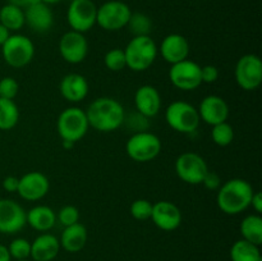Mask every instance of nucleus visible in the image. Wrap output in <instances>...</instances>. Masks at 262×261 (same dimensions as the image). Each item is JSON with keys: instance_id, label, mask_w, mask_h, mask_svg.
I'll return each mask as SVG.
<instances>
[{"instance_id": "1", "label": "nucleus", "mask_w": 262, "mask_h": 261, "mask_svg": "<svg viewBox=\"0 0 262 261\" xmlns=\"http://www.w3.org/2000/svg\"><path fill=\"white\" fill-rule=\"evenodd\" d=\"M84 112L90 127L102 133L118 129L125 120L124 107L113 97H99L94 100Z\"/></svg>"}, {"instance_id": "2", "label": "nucleus", "mask_w": 262, "mask_h": 261, "mask_svg": "<svg viewBox=\"0 0 262 261\" xmlns=\"http://www.w3.org/2000/svg\"><path fill=\"white\" fill-rule=\"evenodd\" d=\"M253 192L252 186L246 179H229L217 189L216 204L227 215H238L250 207Z\"/></svg>"}, {"instance_id": "3", "label": "nucleus", "mask_w": 262, "mask_h": 261, "mask_svg": "<svg viewBox=\"0 0 262 261\" xmlns=\"http://www.w3.org/2000/svg\"><path fill=\"white\" fill-rule=\"evenodd\" d=\"M127 68L133 72H145L150 68L158 56V46L151 36H135L125 49Z\"/></svg>"}, {"instance_id": "4", "label": "nucleus", "mask_w": 262, "mask_h": 261, "mask_svg": "<svg viewBox=\"0 0 262 261\" xmlns=\"http://www.w3.org/2000/svg\"><path fill=\"white\" fill-rule=\"evenodd\" d=\"M89 127L86 112L77 106L64 109L56 120V129L61 141H71L74 143L81 141L86 136Z\"/></svg>"}, {"instance_id": "5", "label": "nucleus", "mask_w": 262, "mask_h": 261, "mask_svg": "<svg viewBox=\"0 0 262 261\" xmlns=\"http://www.w3.org/2000/svg\"><path fill=\"white\" fill-rule=\"evenodd\" d=\"M165 120L169 127L176 132L189 135L199 128V110L187 101H173L165 110Z\"/></svg>"}, {"instance_id": "6", "label": "nucleus", "mask_w": 262, "mask_h": 261, "mask_svg": "<svg viewBox=\"0 0 262 261\" xmlns=\"http://www.w3.org/2000/svg\"><path fill=\"white\" fill-rule=\"evenodd\" d=\"M125 153L132 160L148 163L158 158L161 153V141L154 133L147 130L136 132L125 143Z\"/></svg>"}, {"instance_id": "7", "label": "nucleus", "mask_w": 262, "mask_h": 261, "mask_svg": "<svg viewBox=\"0 0 262 261\" xmlns=\"http://www.w3.org/2000/svg\"><path fill=\"white\" fill-rule=\"evenodd\" d=\"M130 15L132 10L127 3L122 0H109L97 8L96 25L102 30L114 32L127 27Z\"/></svg>"}, {"instance_id": "8", "label": "nucleus", "mask_w": 262, "mask_h": 261, "mask_svg": "<svg viewBox=\"0 0 262 261\" xmlns=\"http://www.w3.org/2000/svg\"><path fill=\"white\" fill-rule=\"evenodd\" d=\"M3 59L12 68H23L32 61L35 56V45L25 35H10L2 46Z\"/></svg>"}, {"instance_id": "9", "label": "nucleus", "mask_w": 262, "mask_h": 261, "mask_svg": "<svg viewBox=\"0 0 262 261\" xmlns=\"http://www.w3.org/2000/svg\"><path fill=\"white\" fill-rule=\"evenodd\" d=\"M238 86L245 91H255L262 82V61L255 54H246L238 59L234 71Z\"/></svg>"}, {"instance_id": "10", "label": "nucleus", "mask_w": 262, "mask_h": 261, "mask_svg": "<svg viewBox=\"0 0 262 261\" xmlns=\"http://www.w3.org/2000/svg\"><path fill=\"white\" fill-rule=\"evenodd\" d=\"M209 166L205 159L196 153H183L176 160V173L179 179L187 184L197 186L201 184Z\"/></svg>"}, {"instance_id": "11", "label": "nucleus", "mask_w": 262, "mask_h": 261, "mask_svg": "<svg viewBox=\"0 0 262 261\" xmlns=\"http://www.w3.org/2000/svg\"><path fill=\"white\" fill-rule=\"evenodd\" d=\"M97 7L92 0H72L67 10V22L72 31L84 33L96 25Z\"/></svg>"}, {"instance_id": "12", "label": "nucleus", "mask_w": 262, "mask_h": 261, "mask_svg": "<svg viewBox=\"0 0 262 261\" xmlns=\"http://www.w3.org/2000/svg\"><path fill=\"white\" fill-rule=\"evenodd\" d=\"M169 79L182 91H194L202 84L201 66L189 59L173 64L169 71Z\"/></svg>"}, {"instance_id": "13", "label": "nucleus", "mask_w": 262, "mask_h": 261, "mask_svg": "<svg viewBox=\"0 0 262 261\" xmlns=\"http://www.w3.org/2000/svg\"><path fill=\"white\" fill-rule=\"evenodd\" d=\"M26 214L17 201L10 199H0V233L15 234L27 224Z\"/></svg>"}, {"instance_id": "14", "label": "nucleus", "mask_w": 262, "mask_h": 261, "mask_svg": "<svg viewBox=\"0 0 262 261\" xmlns=\"http://www.w3.org/2000/svg\"><path fill=\"white\" fill-rule=\"evenodd\" d=\"M59 53L61 58L69 64H79L87 58L89 42L83 33L68 31L59 41Z\"/></svg>"}, {"instance_id": "15", "label": "nucleus", "mask_w": 262, "mask_h": 261, "mask_svg": "<svg viewBox=\"0 0 262 261\" xmlns=\"http://www.w3.org/2000/svg\"><path fill=\"white\" fill-rule=\"evenodd\" d=\"M50 182L41 171H28L19 178L18 194L26 201H38L49 193Z\"/></svg>"}, {"instance_id": "16", "label": "nucleus", "mask_w": 262, "mask_h": 261, "mask_svg": "<svg viewBox=\"0 0 262 261\" xmlns=\"http://www.w3.org/2000/svg\"><path fill=\"white\" fill-rule=\"evenodd\" d=\"M150 219L159 229L171 232L182 224V211L174 202L159 201L154 204Z\"/></svg>"}, {"instance_id": "17", "label": "nucleus", "mask_w": 262, "mask_h": 261, "mask_svg": "<svg viewBox=\"0 0 262 261\" xmlns=\"http://www.w3.org/2000/svg\"><path fill=\"white\" fill-rule=\"evenodd\" d=\"M197 110H199L200 119L211 127L219 123L227 122L229 117V106L227 101L217 95H209L204 97Z\"/></svg>"}, {"instance_id": "18", "label": "nucleus", "mask_w": 262, "mask_h": 261, "mask_svg": "<svg viewBox=\"0 0 262 261\" xmlns=\"http://www.w3.org/2000/svg\"><path fill=\"white\" fill-rule=\"evenodd\" d=\"M158 50H160L164 60L173 66V64L188 59L191 48H189L188 40L183 35L170 33L163 38L160 49H158Z\"/></svg>"}, {"instance_id": "19", "label": "nucleus", "mask_w": 262, "mask_h": 261, "mask_svg": "<svg viewBox=\"0 0 262 261\" xmlns=\"http://www.w3.org/2000/svg\"><path fill=\"white\" fill-rule=\"evenodd\" d=\"M26 25L37 33L48 32L54 25V14L50 5L45 3L28 5L25 8Z\"/></svg>"}, {"instance_id": "20", "label": "nucleus", "mask_w": 262, "mask_h": 261, "mask_svg": "<svg viewBox=\"0 0 262 261\" xmlns=\"http://www.w3.org/2000/svg\"><path fill=\"white\" fill-rule=\"evenodd\" d=\"M135 105L136 110L141 115L146 118H154L161 109L160 92L151 84H143L136 91Z\"/></svg>"}, {"instance_id": "21", "label": "nucleus", "mask_w": 262, "mask_h": 261, "mask_svg": "<svg viewBox=\"0 0 262 261\" xmlns=\"http://www.w3.org/2000/svg\"><path fill=\"white\" fill-rule=\"evenodd\" d=\"M59 90L67 101L81 102L89 95L90 86L84 76L79 73H69L61 78Z\"/></svg>"}, {"instance_id": "22", "label": "nucleus", "mask_w": 262, "mask_h": 261, "mask_svg": "<svg viewBox=\"0 0 262 261\" xmlns=\"http://www.w3.org/2000/svg\"><path fill=\"white\" fill-rule=\"evenodd\" d=\"M60 251V242L50 233L37 235L31 243V256L35 261H53Z\"/></svg>"}, {"instance_id": "23", "label": "nucleus", "mask_w": 262, "mask_h": 261, "mask_svg": "<svg viewBox=\"0 0 262 261\" xmlns=\"http://www.w3.org/2000/svg\"><path fill=\"white\" fill-rule=\"evenodd\" d=\"M87 240H89V232L86 227L78 222L69 227H64L59 242L60 247H63L64 250L71 253H76L86 246Z\"/></svg>"}, {"instance_id": "24", "label": "nucleus", "mask_w": 262, "mask_h": 261, "mask_svg": "<svg viewBox=\"0 0 262 261\" xmlns=\"http://www.w3.org/2000/svg\"><path fill=\"white\" fill-rule=\"evenodd\" d=\"M26 220L31 228L37 232H48L55 225L56 214L51 207L45 205H37L26 214Z\"/></svg>"}, {"instance_id": "25", "label": "nucleus", "mask_w": 262, "mask_h": 261, "mask_svg": "<svg viewBox=\"0 0 262 261\" xmlns=\"http://www.w3.org/2000/svg\"><path fill=\"white\" fill-rule=\"evenodd\" d=\"M241 234L242 240L248 241L256 246L262 243V217L260 214L247 215L241 223Z\"/></svg>"}, {"instance_id": "26", "label": "nucleus", "mask_w": 262, "mask_h": 261, "mask_svg": "<svg viewBox=\"0 0 262 261\" xmlns=\"http://www.w3.org/2000/svg\"><path fill=\"white\" fill-rule=\"evenodd\" d=\"M0 23L5 28L12 31L22 30L26 25L25 9L12 4H5L0 8Z\"/></svg>"}, {"instance_id": "27", "label": "nucleus", "mask_w": 262, "mask_h": 261, "mask_svg": "<svg viewBox=\"0 0 262 261\" xmlns=\"http://www.w3.org/2000/svg\"><path fill=\"white\" fill-rule=\"evenodd\" d=\"M260 246H256L248 241L239 240L230 248L232 261H262Z\"/></svg>"}, {"instance_id": "28", "label": "nucleus", "mask_w": 262, "mask_h": 261, "mask_svg": "<svg viewBox=\"0 0 262 261\" xmlns=\"http://www.w3.org/2000/svg\"><path fill=\"white\" fill-rule=\"evenodd\" d=\"M19 109L14 100L0 97V130H10L18 124Z\"/></svg>"}, {"instance_id": "29", "label": "nucleus", "mask_w": 262, "mask_h": 261, "mask_svg": "<svg viewBox=\"0 0 262 261\" xmlns=\"http://www.w3.org/2000/svg\"><path fill=\"white\" fill-rule=\"evenodd\" d=\"M127 27L133 35V37L135 36H150L151 31H152V22H151L150 17L146 15L145 13L132 12Z\"/></svg>"}, {"instance_id": "30", "label": "nucleus", "mask_w": 262, "mask_h": 261, "mask_svg": "<svg viewBox=\"0 0 262 261\" xmlns=\"http://www.w3.org/2000/svg\"><path fill=\"white\" fill-rule=\"evenodd\" d=\"M211 138L215 145L220 147L229 146L234 140V128L228 122L219 123V124L212 125L211 129Z\"/></svg>"}, {"instance_id": "31", "label": "nucleus", "mask_w": 262, "mask_h": 261, "mask_svg": "<svg viewBox=\"0 0 262 261\" xmlns=\"http://www.w3.org/2000/svg\"><path fill=\"white\" fill-rule=\"evenodd\" d=\"M104 64L112 72H120L127 68L124 50L119 48H114L107 51L104 56Z\"/></svg>"}, {"instance_id": "32", "label": "nucleus", "mask_w": 262, "mask_h": 261, "mask_svg": "<svg viewBox=\"0 0 262 261\" xmlns=\"http://www.w3.org/2000/svg\"><path fill=\"white\" fill-rule=\"evenodd\" d=\"M10 257L15 260H27L31 256V242L25 238H15L8 246Z\"/></svg>"}, {"instance_id": "33", "label": "nucleus", "mask_w": 262, "mask_h": 261, "mask_svg": "<svg viewBox=\"0 0 262 261\" xmlns=\"http://www.w3.org/2000/svg\"><path fill=\"white\" fill-rule=\"evenodd\" d=\"M152 206L154 204H151L148 200L146 199H138L130 204L129 212L136 220H148L152 214Z\"/></svg>"}, {"instance_id": "34", "label": "nucleus", "mask_w": 262, "mask_h": 261, "mask_svg": "<svg viewBox=\"0 0 262 261\" xmlns=\"http://www.w3.org/2000/svg\"><path fill=\"white\" fill-rule=\"evenodd\" d=\"M56 219L64 227L76 224V223L79 222V210L73 205H67V206H63L59 210Z\"/></svg>"}, {"instance_id": "35", "label": "nucleus", "mask_w": 262, "mask_h": 261, "mask_svg": "<svg viewBox=\"0 0 262 261\" xmlns=\"http://www.w3.org/2000/svg\"><path fill=\"white\" fill-rule=\"evenodd\" d=\"M19 91V84L13 77H4L0 79V97L2 99L14 100Z\"/></svg>"}, {"instance_id": "36", "label": "nucleus", "mask_w": 262, "mask_h": 261, "mask_svg": "<svg viewBox=\"0 0 262 261\" xmlns=\"http://www.w3.org/2000/svg\"><path fill=\"white\" fill-rule=\"evenodd\" d=\"M217 78H219V69H217V67L211 66V64L201 67L202 83H215Z\"/></svg>"}, {"instance_id": "37", "label": "nucleus", "mask_w": 262, "mask_h": 261, "mask_svg": "<svg viewBox=\"0 0 262 261\" xmlns=\"http://www.w3.org/2000/svg\"><path fill=\"white\" fill-rule=\"evenodd\" d=\"M201 184H204V186L206 187L207 189H210V191H215V189H219V187L222 186V179H220L219 174L215 173V171L209 170L206 173V176H205Z\"/></svg>"}, {"instance_id": "38", "label": "nucleus", "mask_w": 262, "mask_h": 261, "mask_svg": "<svg viewBox=\"0 0 262 261\" xmlns=\"http://www.w3.org/2000/svg\"><path fill=\"white\" fill-rule=\"evenodd\" d=\"M18 183H19V178L14 176H8L3 181V188L7 192H17Z\"/></svg>"}, {"instance_id": "39", "label": "nucleus", "mask_w": 262, "mask_h": 261, "mask_svg": "<svg viewBox=\"0 0 262 261\" xmlns=\"http://www.w3.org/2000/svg\"><path fill=\"white\" fill-rule=\"evenodd\" d=\"M250 206H252V209L255 210L256 214H261V211H262V193L260 191L253 192L252 199H251Z\"/></svg>"}, {"instance_id": "40", "label": "nucleus", "mask_w": 262, "mask_h": 261, "mask_svg": "<svg viewBox=\"0 0 262 261\" xmlns=\"http://www.w3.org/2000/svg\"><path fill=\"white\" fill-rule=\"evenodd\" d=\"M9 36H10V31L8 30V28H5L4 26L0 23V46L4 45V42L9 38Z\"/></svg>"}, {"instance_id": "41", "label": "nucleus", "mask_w": 262, "mask_h": 261, "mask_svg": "<svg viewBox=\"0 0 262 261\" xmlns=\"http://www.w3.org/2000/svg\"><path fill=\"white\" fill-rule=\"evenodd\" d=\"M10 260H12V257H10V253H9V250H8V247L0 243V261H10Z\"/></svg>"}, {"instance_id": "42", "label": "nucleus", "mask_w": 262, "mask_h": 261, "mask_svg": "<svg viewBox=\"0 0 262 261\" xmlns=\"http://www.w3.org/2000/svg\"><path fill=\"white\" fill-rule=\"evenodd\" d=\"M7 4L15 5V7H19L25 9L27 7V0H7Z\"/></svg>"}, {"instance_id": "43", "label": "nucleus", "mask_w": 262, "mask_h": 261, "mask_svg": "<svg viewBox=\"0 0 262 261\" xmlns=\"http://www.w3.org/2000/svg\"><path fill=\"white\" fill-rule=\"evenodd\" d=\"M74 145H76V143L71 142V141H63V147L66 148V150H71V148L74 147Z\"/></svg>"}, {"instance_id": "44", "label": "nucleus", "mask_w": 262, "mask_h": 261, "mask_svg": "<svg viewBox=\"0 0 262 261\" xmlns=\"http://www.w3.org/2000/svg\"><path fill=\"white\" fill-rule=\"evenodd\" d=\"M61 0H42V3H45V4L48 5H51V4H56V3H60Z\"/></svg>"}, {"instance_id": "45", "label": "nucleus", "mask_w": 262, "mask_h": 261, "mask_svg": "<svg viewBox=\"0 0 262 261\" xmlns=\"http://www.w3.org/2000/svg\"><path fill=\"white\" fill-rule=\"evenodd\" d=\"M37 3H42V0H27V7L28 5L37 4Z\"/></svg>"}, {"instance_id": "46", "label": "nucleus", "mask_w": 262, "mask_h": 261, "mask_svg": "<svg viewBox=\"0 0 262 261\" xmlns=\"http://www.w3.org/2000/svg\"><path fill=\"white\" fill-rule=\"evenodd\" d=\"M18 261H28V260H18Z\"/></svg>"}]
</instances>
